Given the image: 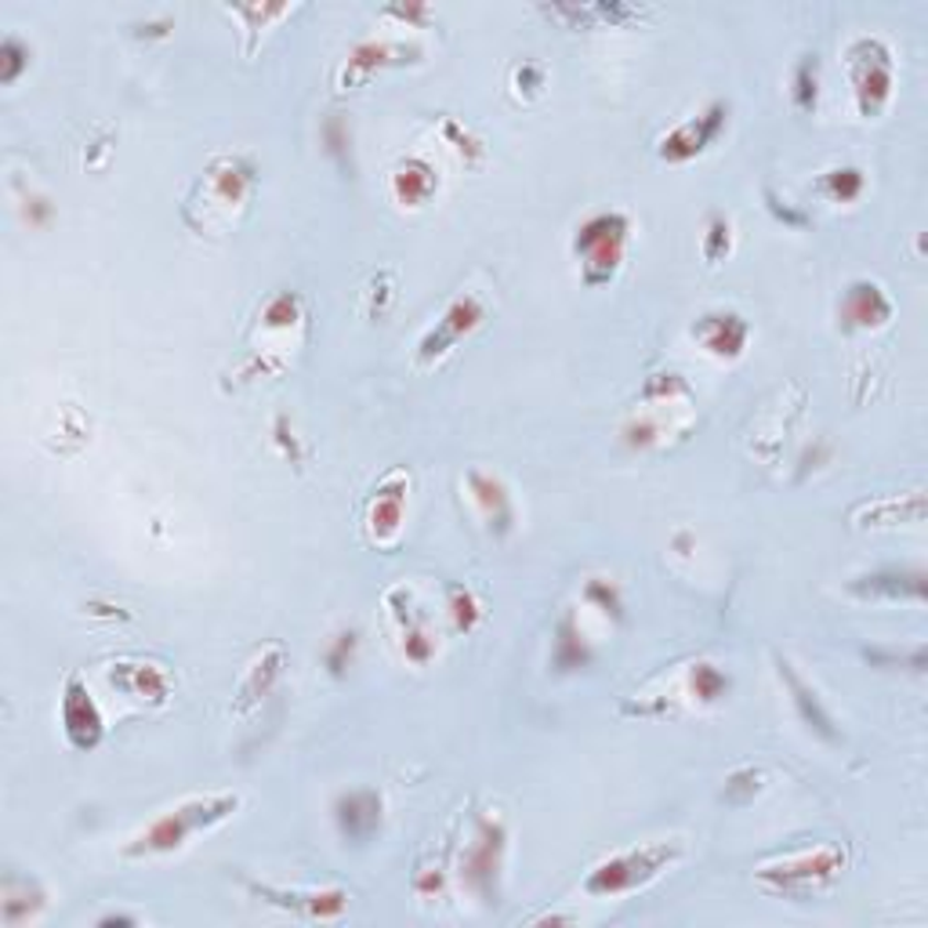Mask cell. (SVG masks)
<instances>
[{
  "label": "cell",
  "mask_w": 928,
  "mask_h": 928,
  "mask_svg": "<svg viewBox=\"0 0 928 928\" xmlns=\"http://www.w3.org/2000/svg\"><path fill=\"white\" fill-rule=\"evenodd\" d=\"M893 316V302L885 298V291L877 283H852L845 302H841V319L849 327H882Z\"/></svg>",
  "instance_id": "8fae6325"
},
{
  "label": "cell",
  "mask_w": 928,
  "mask_h": 928,
  "mask_svg": "<svg viewBox=\"0 0 928 928\" xmlns=\"http://www.w3.org/2000/svg\"><path fill=\"white\" fill-rule=\"evenodd\" d=\"M334 816H338L341 834L360 845V841H370V838L378 834V827H381V798L374 795V790H349V795L338 798Z\"/></svg>",
  "instance_id": "ba28073f"
},
{
  "label": "cell",
  "mask_w": 928,
  "mask_h": 928,
  "mask_svg": "<svg viewBox=\"0 0 928 928\" xmlns=\"http://www.w3.org/2000/svg\"><path fill=\"white\" fill-rule=\"evenodd\" d=\"M472 490H476V501H479L482 515H487V523L498 529V534H504V529L512 526V504H509V493H504V487H501L498 479L472 472Z\"/></svg>",
  "instance_id": "9a60e30c"
},
{
  "label": "cell",
  "mask_w": 928,
  "mask_h": 928,
  "mask_svg": "<svg viewBox=\"0 0 928 928\" xmlns=\"http://www.w3.org/2000/svg\"><path fill=\"white\" fill-rule=\"evenodd\" d=\"M692 338H697L711 356L733 360V356L744 352L747 324L736 313H708L703 319H697V327H692Z\"/></svg>",
  "instance_id": "9c48e42d"
},
{
  "label": "cell",
  "mask_w": 928,
  "mask_h": 928,
  "mask_svg": "<svg viewBox=\"0 0 928 928\" xmlns=\"http://www.w3.org/2000/svg\"><path fill=\"white\" fill-rule=\"evenodd\" d=\"M758 784H762V773H754V769H740V773H733L729 776V784H725V798L729 801H747L754 790H758Z\"/></svg>",
  "instance_id": "d4e9b609"
},
{
  "label": "cell",
  "mask_w": 928,
  "mask_h": 928,
  "mask_svg": "<svg viewBox=\"0 0 928 928\" xmlns=\"http://www.w3.org/2000/svg\"><path fill=\"white\" fill-rule=\"evenodd\" d=\"M678 860V845H646V849H631L621 852V856L599 863L596 871L588 874L585 888L591 896H616V893H631V888L653 882L660 871H667Z\"/></svg>",
  "instance_id": "7a4b0ae2"
},
{
  "label": "cell",
  "mask_w": 928,
  "mask_h": 928,
  "mask_svg": "<svg viewBox=\"0 0 928 928\" xmlns=\"http://www.w3.org/2000/svg\"><path fill=\"white\" fill-rule=\"evenodd\" d=\"M258 896H269V903H280V907L291 910H305L308 918H338L345 910V893H308V896H287V893H272V888H254Z\"/></svg>",
  "instance_id": "2e32d148"
},
{
  "label": "cell",
  "mask_w": 928,
  "mask_h": 928,
  "mask_svg": "<svg viewBox=\"0 0 928 928\" xmlns=\"http://www.w3.org/2000/svg\"><path fill=\"white\" fill-rule=\"evenodd\" d=\"M624 240H627V218L610 210V215H596L591 221L577 229L574 251L585 258V283L599 287V283H610L616 265H621L624 254Z\"/></svg>",
  "instance_id": "3957f363"
},
{
  "label": "cell",
  "mask_w": 928,
  "mask_h": 928,
  "mask_svg": "<svg viewBox=\"0 0 928 928\" xmlns=\"http://www.w3.org/2000/svg\"><path fill=\"white\" fill-rule=\"evenodd\" d=\"M588 599H596L605 613H613V616H621V599H616V588L610 585V580H591L588 585Z\"/></svg>",
  "instance_id": "83f0119b"
},
{
  "label": "cell",
  "mask_w": 928,
  "mask_h": 928,
  "mask_svg": "<svg viewBox=\"0 0 928 928\" xmlns=\"http://www.w3.org/2000/svg\"><path fill=\"white\" fill-rule=\"evenodd\" d=\"M856 596H874V599H921L925 596V577L914 569V574H899V569H882V574H867L852 585Z\"/></svg>",
  "instance_id": "7c38bea8"
},
{
  "label": "cell",
  "mask_w": 928,
  "mask_h": 928,
  "mask_svg": "<svg viewBox=\"0 0 928 928\" xmlns=\"http://www.w3.org/2000/svg\"><path fill=\"white\" fill-rule=\"evenodd\" d=\"M392 189L406 207H421L432 196V189H436V175H432V167L425 160H406V164L395 171Z\"/></svg>",
  "instance_id": "5bb4252c"
},
{
  "label": "cell",
  "mask_w": 928,
  "mask_h": 928,
  "mask_svg": "<svg viewBox=\"0 0 928 928\" xmlns=\"http://www.w3.org/2000/svg\"><path fill=\"white\" fill-rule=\"evenodd\" d=\"M109 683L134 692V697H153V700H164V692H167V678L150 664H120L117 672L109 675Z\"/></svg>",
  "instance_id": "e0dca14e"
},
{
  "label": "cell",
  "mask_w": 928,
  "mask_h": 928,
  "mask_svg": "<svg viewBox=\"0 0 928 928\" xmlns=\"http://www.w3.org/2000/svg\"><path fill=\"white\" fill-rule=\"evenodd\" d=\"M450 602H454V621H457V627H465V631H468V627L476 624V616H479V610H476V599L468 596V591L454 588Z\"/></svg>",
  "instance_id": "f1b7e54d"
},
{
  "label": "cell",
  "mask_w": 928,
  "mask_h": 928,
  "mask_svg": "<svg viewBox=\"0 0 928 928\" xmlns=\"http://www.w3.org/2000/svg\"><path fill=\"white\" fill-rule=\"evenodd\" d=\"M26 58H30V52L22 47L19 36H4V44H0V80H4V84L19 80V73H22V66H26Z\"/></svg>",
  "instance_id": "603a6c76"
},
{
  "label": "cell",
  "mask_w": 928,
  "mask_h": 928,
  "mask_svg": "<svg viewBox=\"0 0 928 928\" xmlns=\"http://www.w3.org/2000/svg\"><path fill=\"white\" fill-rule=\"evenodd\" d=\"M795 106L798 109L816 106V55H806L795 69Z\"/></svg>",
  "instance_id": "7402d4cb"
},
{
  "label": "cell",
  "mask_w": 928,
  "mask_h": 928,
  "mask_svg": "<svg viewBox=\"0 0 928 928\" xmlns=\"http://www.w3.org/2000/svg\"><path fill=\"white\" fill-rule=\"evenodd\" d=\"M588 660H591V649H588L585 635H580L574 621H563L559 638H555V664H559V672H574V667H585Z\"/></svg>",
  "instance_id": "ffe728a7"
},
{
  "label": "cell",
  "mask_w": 928,
  "mask_h": 928,
  "mask_svg": "<svg viewBox=\"0 0 928 928\" xmlns=\"http://www.w3.org/2000/svg\"><path fill=\"white\" fill-rule=\"evenodd\" d=\"M725 117H729V106L714 102L708 113L686 120L683 128H675L672 134H667V139L660 142V156L672 160V164H683V160L703 153V150H708V145L722 134Z\"/></svg>",
  "instance_id": "5b68a950"
},
{
  "label": "cell",
  "mask_w": 928,
  "mask_h": 928,
  "mask_svg": "<svg viewBox=\"0 0 928 928\" xmlns=\"http://www.w3.org/2000/svg\"><path fill=\"white\" fill-rule=\"evenodd\" d=\"M482 319V305L476 298H457L450 308H447V316L439 319V327L428 334L425 341H421V360H439L443 352L450 349V345L461 338V334H468L476 324Z\"/></svg>",
  "instance_id": "30bf717a"
},
{
  "label": "cell",
  "mask_w": 928,
  "mask_h": 928,
  "mask_svg": "<svg viewBox=\"0 0 928 928\" xmlns=\"http://www.w3.org/2000/svg\"><path fill=\"white\" fill-rule=\"evenodd\" d=\"M692 689H697V697H700V700H719L722 692L729 689V678L719 672V667L700 664V667H697V675H692Z\"/></svg>",
  "instance_id": "cb8c5ba5"
},
{
  "label": "cell",
  "mask_w": 928,
  "mask_h": 928,
  "mask_svg": "<svg viewBox=\"0 0 928 928\" xmlns=\"http://www.w3.org/2000/svg\"><path fill=\"white\" fill-rule=\"evenodd\" d=\"M352 649H356V635L352 631H345V635H338V642H334L330 653H327L330 675H345V667H349V660H352Z\"/></svg>",
  "instance_id": "484cf974"
},
{
  "label": "cell",
  "mask_w": 928,
  "mask_h": 928,
  "mask_svg": "<svg viewBox=\"0 0 928 928\" xmlns=\"http://www.w3.org/2000/svg\"><path fill=\"white\" fill-rule=\"evenodd\" d=\"M403 493H406V482L395 479L392 487H381L378 490V504L374 512H370V523H374V534L378 537H392L395 529H400V518H403Z\"/></svg>",
  "instance_id": "d6986e66"
},
{
  "label": "cell",
  "mask_w": 928,
  "mask_h": 928,
  "mask_svg": "<svg viewBox=\"0 0 928 928\" xmlns=\"http://www.w3.org/2000/svg\"><path fill=\"white\" fill-rule=\"evenodd\" d=\"M240 806L237 795H210V798H193L185 801V806L171 809L167 816H160V820L150 827L145 834L134 838V845L128 849L131 856H150V852H171L185 845V838L193 831H200V827L210 823H221L226 816H232V809Z\"/></svg>",
  "instance_id": "6da1fadb"
},
{
  "label": "cell",
  "mask_w": 928,
  "mask_h": 928,
  "mask_svg": "<svg viewBox=\"0 0 928 928\" xmlns=\"http://www.w3.org/2000/svg\"><path fill=\"white\" fill-rule=\"evenodd\" d=\"M838 856L834 852H816V856H806L798 863H787V867H779V885L776 888H790L795 882L801 885H812V882H823V877H831L838 871Z\"/></svg>",
  "instance_id": "ac0fdd59"
},
{
  "label": "cell",
  "mask_w": 928,
  "mask_h": 928,
  "mask_svg": "<svg viewBox=\"0 0 928 928\" xmlns=\"http://www.w3.org/2000/svg\"><path fill=\"white\" fill-rule=\"evenodd\" d=\"M729 251V221L725 218H714L711 221V229H708V240H703V254L711 258H722Z\"/></svg>",
  "instance_id": "4316f807"
},
{
  "label": "cell",
  "mask_w": 928,
  "mask_h": 928,
  "mask_svg": "<svg viewBox=\"0 0 928 928\" xmlns=\"http://www.w3.org/2000/svg\"><path fill=\"white\" fill-rule=\"evenodd\" d=\"M852 84H856V102L863 117H877L893 95V55L877 36H860L849 47Z\"/></svg>",
  "instance_id": "277c9868"
},
{
  "label": "cell",
  "mask_w": 928,
  "mask_h": 928,
  "mask_svg": "<svg viewBox=\"0 0 928 928\" xmlns=\"http://www.w3.org/2000/svg\"><path fill=\"white\" fill-rule=\"evenodd\" d=\"M501 849H504V831H501V823L482 820V823H479L476 845L468 849V856H465V877H468V882H472L487 899L498 896Z\"/></svg>",
  "instance_id": "52a82bcc"
},
{
  "label": "cell",
  "mask_w": 928,
  "mask_h": 928,
  "mask_svg": "<svg viewBox=\"0 0 928 928\" xmlns=\"http://www.w3.org/2000/svg\"><path fill=\"white\" fill-rule=\"evenodd\" d=\"M779 675L787 678L790 692H795V708H798V714H801V722H806L809 729H816V733H820L823 740H838L831 714L823 711V703H820V697H816V689H809L806 683H801L790 664H779Z\"/></svg>",
  "instance_id": "4fadbf2b"
},
{
  "label": "cell",
  "mask_w": 928,
  "mask_h": 928,
  "mask_svg": "<svg viewBox=\"0 0 928 928\" xmlns=\"http://www.w3.org/2000/svg\"><path fill=\"white\" fill-rule=\"evenodd\" d=\"M62 725H66L69 744L77 751H91L102 740V714H98L91 692L80 678H69L66 697H62Z\"/></svg>",
  "instance_id": "8992f818"
},
{
  "label": "cell",
  "mask_w": 928,
  "mask_h": 928,
  "mask_svg": "<svg viewBox=\"0 0 928 928\" xmlns=\"http://www.w3.org/2000/svg\"><path fill=\"white\" fill-rule=\"evenodd\" d=\"M860 189H863V171H856V167H834L820 178V193L834 204L856 200Z\"/></svg>",
  "instance_id": "44dd1931"
}]
</instances>
